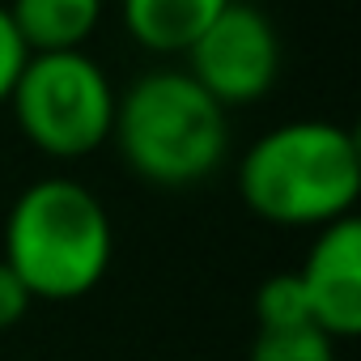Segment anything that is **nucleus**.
Masks as SVG:
<instances>
[{"instance_id":"f8f14e48","label":"nucleus","mask_w":361,"mask_h":361,"mask_svg":"<svg viewBox=\"0 0 361 361\" xmlns=\"http://www.w3.org/2000/svg\"><path fill=\"white\" fill-rule=\"evenodd\" d=\"M30 293H26V285L13 276V268L0 259V331L5 327H18L22 319H26V310H30Z\"/></svg>"},{"instance_id":"6e6552de","label":"nucleus","mask_w":361,"mask_h":361,"mask_svg":"<svg viewBox=\"0 0 361 361\" xmlns=\"http://www.w3.org/2000/svg\"><path fill=\"white\" fill-rule=\"evenodd\" d=\"M5 9L30 56L81 51V43L98 30L102 0H9Z\"/></svg>"},{"instance_id":"f257e3e1","label":"nucleus","mask_w":361,"mask_h":361,"mask_svg":"<svg viewBox=\"0 0 361 361\" xmlns=\"http://www.w3.org/2000/svg\"><path fill=\"white\" fill-rule=\"evenodd\" d=\"M243 204L272 226H331L361 196L357 136L327 119H293L264 132L238 161Z\"/></svg>"},{"instance_id":"0eeeda50","label":"nucleus","mask_w":361,"mask_h":361,"mask_svg":"<svg viewBox=\"0 0 361 361\" xmlns=\"http://www.w3.org/2000/svg\"><path fill=\"white\" fill-rule=\"evenodd\" d=\"M230 0H123V26L149 51H188Z\"/></svg>"},{"instance_id":"423d86ee","label":"nucleus","mask_w":361,"mask_h":361,"mask_svg":"<svg viewBox=\"0 0 361 361\" xmlns=\"http://www.w3.org/2000/svg\"><path fill=\"white\" fill-rule=\"evenodd\" d=\"M310 323L327 340H353L361 331V221L340 217L323 226L298 268Z\"/></svg>"},{"instance_id":"20e7f679","label":"nucleus","mask_w":361,"mask_h":361,"mask_svg":"<svg viewBox=\"0 0 361 361\" xmlns=\"http://www.w3.org/2000/svg\"><path fill=\"white\" fill-rule=\"evenodd\" d=\"M115 85L85 51H35L9 94L22 136L47 157H85L111 140Z\"/></svg>"},{"instance_id":"f03ea898","label":"nucleus","mask_w":361,"mask_h":361,"mask_svg":"<svg viewBox=\"0 0 361 361\" xmlns=\"http://www.w3.org/2000/svg\"><path fill=\"white\" fill-rule=\"evenodd\" d=\"M115 234L102 200L77 178H39L5 217V264L43 302H77L111 268Z\"/></svg>"},{"instance_id":"1a4fd4ad","label":"nucleus","mask_w":361,"mask_h":361,"mask_svg":"<svg viewBox=\"0 0 361 361\" xmlns=\"http://www.w3.org/2000/svg\"><path fill=\"white\" fill-rule=\"evenodd\" d=\"M255 323H259V331L314 327L310 323V306H306V289H302L298 272H272L255 289Z\"/></svg>"},{"instance_id":"39448f33","label":"nucleus","mask_w":361,"mask_h":361,"mask_svg":"<svg viewBox=\"0 0 361 361\" xmlns=\"http://www.w3.org/2000/svg\"><path fill=\"white\" fill-rule=\"evenodd\" d=\"M217 106H247L259 102L276 73H281V39L268 13L255 5H230L200 30V39L188 47L183 68Z\"/></svg>"},{"instance_id":"9b49d317","label":"nucleus","mask_w":361,"mask_h":361,"mask_svg":"<svg viewBox=\"0 0 361 361\" xmlns=\"http://www.w3.org/2000/svg\"><path fill=\"white\" fill-rule=\"evenodd\" d=\"M26 60H30V51H26L18 26L9 22V9L0 5V102H9V94H13V85H18L22 68H26Z\"/></svg>"},{"instance_id":"7ed1b4c3","label":"nucleus","mask_w":361,"mask_h":361,"mask_svg":"<svg viewBox=\"0 0 361 361\" xmlns=\"http://www.w3.org/2000/svg\"><path fill=\"white\" fill-rule=\"evenodd\" d=\"M111 140L153 188H192L209 178L226 149V106H217L183 68H153L115 102Z\"/></svg>"},{"instance_id":"9d476101","label":"nucleus","mask_w":361,"mask_h":361,"mask_svg":"<svg viewBox=\"0 0 361 361\" xmlns=\"http://www.w3.org/2000/svg\"><path fill=\"white\" fill-rule=\"evenodd\" d=\"M247 361H336V340H327L319 327L255 331Z\"/></svg>"}]
</instances>
